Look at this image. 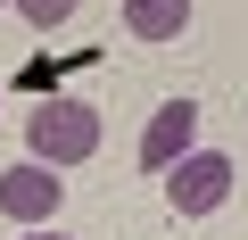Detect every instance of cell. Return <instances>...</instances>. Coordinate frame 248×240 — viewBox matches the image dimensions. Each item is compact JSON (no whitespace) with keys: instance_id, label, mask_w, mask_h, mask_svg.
Instances as JSON below:
<instances>
[{"instance_id":"6da1fadb","label":"cell","mask_w":248,"mask_h":240,"mask_svg":"<svg viewBox=\"0 0 248 240\" xmlns=\"http://www.w3.org/2000/svg\"><path fill=\"white\" fill-rule=\"evenodd\" d=\"M99 149V108L91 99H42L33 116H25V158H42V166H83Z\"/></svg>"},{"instance_id":"52a82bcc","label":"cell","mask_w":248,"mask_h":240,"mask_svg":"<svg viewBox=\"0 0 248 240\" xmlns=\"http://www.w3.org/2000/svg\"><path fill=\"white\" fill-rule=\"evenodd\" d=\"M17 240H66V232H50V224H25V232H17Z\"/></svg>"},{"instance_id":"3957f363","label":"cell","mask_w":248,"mask_h":240,"mask_svg":"<svg viewBox=\"0 0 248 240\" xmlns=\"http://www.w3.org/2000/svg\"><path fill=\"white\" fill-rule=\"evenodd\" d=\"M58 199H66V182H58V166H42V158H25V166L0 174V215H9L17 232H25V224H50Z\"/></svg>"},{"instance_id":"8992f818","label":"cell","mask_w":248,"mask_h":240,"mask_svg":"<svg viewBox=\"0 0 248 240\" xmlns=\"http://www.w3.org/2000/svg\"><path fill=\"white\" fill-rule=\"evenodd\" d=\"M9 9H17V17H25L33 33H58V25H66V17L83 9V0H9Z\"/></svg>"},{"instance_id":"277c9868","label":"cell","mask_w":248,"mask_h":240,"mask_svg":"<svg viewBox=\"0 0 248 240\" xmlns=\"http://www.w3.org/2000/svg\"><path fill=\"white\" fill-rule=\"evenodd\" d=\"M199 149V108L190 99H166L149 125H141V174H166L174 158H190Z\"/></svg>"},{"instance_id":"ba28073f","label":"cell","mask_w":248,"mask_h":240,"mask_svg":"<svg viewBox=\"0 0 248 240\" xmlns=\"http://www.w3.org/2000/svg\"><path fill=\"white\" fill-rule=\"evenodd\" d=\"M0 9H9V0H0Z\"/></svg>"},{"instance_id":"5b68a950","label":"cell","mask_w":248,"mask_h":240,"mask_svg":"<svg viewBox=\"0 0 248 240\" xmlns=\"http://www.w3.org/2000/svg\"><path fill=\"white\" fill-rule=\"evenodd\" d=\"M190 25V0H124V33L133 42H174Z\"/></svg>"},{"instance_id":"7a4b0ae2","label":"cell","mask_w":248,"mask_h":240,"mask_svg":"<svg viewBox=\"0 0 248 240\" xmlns=\"http://www.w3.org/2000/svg\"><path fill=\"white\" fill-rule=\"evenodd\" d=\"M166 199H174V215H215V207L232 199V158H223V149L174 158V166H166Z\"/></svg>"}]
</instances>
